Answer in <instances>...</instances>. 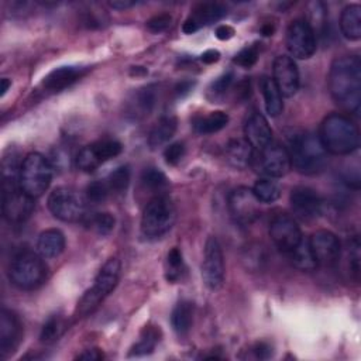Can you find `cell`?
Segmentation results:
<instances>
[{
    "label": "cell",
    "instance_id": "cell-37",
    "mask_svg": "<svg viewBox=\"0 0 361 361\" xmlns=\"http://www.w3.org/2000/svg\"><path fill=\"white\" fill-rule=\"evenodd\" d=\"M166 265H168V271H166V279L171 281V282H175L180 278V274H182V265H183V261H182V252L179 248L173 247L168 255H166Z\"/></svg>",
    "mask_w": 361,
    "mask_h": 361
},
{
    "label": "cell",
    "instance_id": "cell-14",
    "mask_svg": "<svg viewBox=\"0 0 361 361\" xmlns=\"http://www.w3.org/2000/svg\"><path fill=\"white\" fill-rule=\"evenodd\" d=\"M292 168L288 149L279 144H268L259 149L257 158V171L267 178L285 176Z\"/></svg>",
    "mask_w": 361,
    "mask_h": 361
},
{
    "label": "cell",
    "instance_id": "cell-32",
    "mask_svg": "<svg viewBox=\"0 0 361 361\" xmlns=\"http://www.w3.org/2000/svg\"><path fill=\"white\" fill-rule=\"evenodd\" d=\"M159 341V330L155 327H145L141 333L140 340L131 347L130 357H140L151 354Z\"/></svg>",
    "mask_w": 361,
    "mask_h": 361
},
{
    "label": "cell",
    "instance_id": "cell-44",
    "mask_svg": "<svg viewBox=\"0 0 361 361\" xmlns=\"http://www.w3.org/2000/svg\"><path fill=\"white\" fill-rule=\"evenodd\" d=\"M185 152L186 149L182 142H173L165 148L164 158L169 165H176L182 161V158L185 157Z\"/></svg>",
    "mask_w": 361,
    "mask_h": 361
},
{
    "label": "cell",
    "instance_id": "cell-5",
    "mask_svg": "<svg viewBox=\"0 0 361 361\" xmlns=\"http://www.w3.org/2000/svg\"><path fill=\"white\" fill-rule=\"evenodd\" d=\"M39 254L32 251L18 252L8 268L10 282L18 289L31 290L42 285L47 278V265Z\"/></svg>",
    "mask_w": 361,
    "mask_h": 361
},
{
    "label": "cell",
    "instance_id": "cell-46",
    "mask_svg": "<svg viewBox=\"0 0 361 361\" xmlns=\"http://www.w3.org/2000/svg\"><path fill=\"white\" fill-rule=\"evenodd\" d=\"M348 251H350V259H348L350 271L355 278H358V274H360V241L357 237H354L350 241Z\"/></svg>",
    "mask_w": 361,
    "mask_h": 361
},
{
    "label": "cell",
    "instance_id": "cell-35",
    "mask_svg": "<svg viewBox=\"0 0 361 361\" xmlns=\"http://www.w3.org/2000/svg\"><path fill=\"white\" fill-rule=\"evenodd\" d=\"M107 185L110 192L124 193L130 185V168L127 165H121L114 169L107 178Z\"/></svg>",
    "mask_w": 361,
    "mask_h": 361
},
{
    "label": "cell",
    "instance_id": "cell-29",
    "mask_svg": "<svg viewBox=\"0 0 361 361\" xmlns=\"http://www.w3.org/2000/svg\"><path fill=\"white\" fill-rule=\"evenodd\" d=\"M288 254H289V258H290V262L293 264V267L300 271H313L317 267V262L313 257L309 241H306L303 238Z\"/></svg>",
    "mask_w": 361,
    "mask_h": 361
},
{
    "label": "cell",
    "instance_id": "cell-11",
    "mask_svg": "<svg viewBox=\"0 0 361 361\" xmlns=\"http://www.w3.org/2000/svg\"><path fill=\"white\" fill-rule=\"evenodd\" d=\"M228 212L234 223L250 226L259 217V202L252 189L240 186L228 195Z\"/></svg>",
    "mask_w": 361,
    "mask_h": 361
},
{
    "label": "cell",
    "instance_id": "cell-28",
    "mask_svg": "<svg viewBox=\"0 0 361 361\" xmlns=\"http://www.w3.org/2000/svg\"><path fill=\"white\" fill-rule=\"evenodd\" d=\"M171 323L179 336L188 334L193 323V303L189 300H180L172 310Z\"/></svg>",
    "mask_w": 361,
    "mask_h": 361
},
{
    "label": "cell",
    "instance_id": "cell-20",
    "mask_svg": "<svg viewBox=\"0 0 361 361\" xmlns=\"http://www.w3.org/2000/svg\"><path fill=\"white\" fill-rule=\"evenodd\" d=\"M245 141L254 148V149H262L272 141V130L267 121V118L259 114L254 113L248 117L244 127Z\"/></svg>",
    "mask_w": 361,
    "mask_h": 361
},
{
    "label": "cell",
    "instance_id": "cell-9",
    "mask_svg": "<svg viewBox=\"0 0 361 361\" xmlns=\"http://www.w3.org/2000/svg\"><path fill=\"white\" fill-rule=\"evenodd\" d=\"M48 209L54 217L62 221H79L85 216V200L73 189L59 186L48 196Z\"/></svg>",
    "mask_w": 361,
    "mask_h": 361
},
{
    "label": "cell",
    "instance_id": "cell-40",
    "mask_svg": "<svg viewBox=\"0 0 361 361\" xmlns=\"http://www.w3.org/2000/svg\"><path fill=\"white\" fill-rule=\"evenodd\" d=\"M110 193L109 185L104 180H93L86 188V199L94 204L103 203Z\"/></svg>",
    "mask_w": 361,
    "mask_h": 361
},
{
    "label": "cell",
    "instance_id": "cell-41",
    "mask_svg": "<svg viewBox=\"0 0 361 361\" xmlns=\"http://www.w3.org/2000/svg\"><path fill=\"white\" fill-rule=\"evenodd\" d=\"M92 227L96 230L97 234L100 235H107L113 231L114 224H116V219L111 213L103 212V213H96L92 217Z\"/></svg>",
    "mask_w": 361,
    "mask_h": 361
},
{
    "label": "cell",
    "instance_id": "cell-13",
    "mask_svg": "<svg viewBox=\"0 0 361 361\" xmlns=\"http://www.w3.org/2000/svg\"><path fill=\"white\" fill-rule=\"evenodd\" d=\"M269 235L276 248L286 254L302 240V233L296 220L286 213H278L272 217L269 223Z\"/></svg>",
    "mask_w": 361,
    "mask_h": 361
},
{
    "label": "cell",
    "instance_id": "cell-36",
    "mask_svg": "<svg viewBox=\"0 0 361 361\" xmlns=\"http://www.w3.org/2000/svg\"><path fill=\"white\" fill-rule=\"evenodd\" d=\"M141 182L145 188L151 190H161L168 186V179L165 173L154 166L145 168L141 173Z\"/></svg>",
    "mask_w": 361,
    "mask_h": 361
},
{
    "label": "cell",
    "instance_id": "cell-52",
    "mask_svg": "<svg viewBox=\"0 0 361 361\" xmlns=\"http://www.w3.org/2000/svg\"><path fill=\"white\" fill-rule=\"evenodd\" d=\"M192 85H193V83H190V82H182V83H179V85L175 87V93H176L178 96H183L185 93H188V92L192 89Z\"/></svg>",
    "mask_w": 361,
    "mask_h": 361
},
{
    "label": "cell",
    "instance_id": "cell-39",
    "mask_svg": "<svg viewBox=\"0 0 361 361\" xmlns=\"http://www.w3.org/2000/svg\"><path fill=\"white\" fill-rule=\"evenodd\" d=\"M102 164L99 162V159L94 157L90 145L83 147L78 155H76V166L83 171V172H93L94 169H97Z\"/></svg>",
    "mask_w": 361,
    "mask_h": 361
},
{
    "label": "cell",
    "instance_id": "cell-33",
    "mask_svg": "<svg viewBox=\"0 0 361 361\" xmlns=\"http://www.w3.org/2000/svg\"><path fill=\"white\" fill-rule=\"evenodd\" d=\"M90 148H92L94 157L99 159V162L103 164V162L117 157L121 152L123 145L116 140H100V141L90 144Z\"/></svg>",
    "mask_w": 361,
    "mask_h": 361
},
{
    "label": "cell",
    "instance_id": "cell-43",
    "mask_svg": "<svg viewBox=\"0 0 361 361\" xmlns=\"http://www.w3.org/2000/svg\"><path fill=\"white\" fill-rule=\"evenodd\" d=\"M258 45H247L244 47L235 56H234V63H237L241 68H251L255 65L258 59Z\"/></svg>",
    "mask_w": 361,
    "mask_h": 361
},
{
    "label": "cell",
    "instance_id": "cell-19",
    "mask_svg": "<svg viewBox=\"0 0 361 361\" xmlns=\"http://www.w3.org/2000/svg\"><path fill=\"white\" fill-rule=\"evenodd\" d=\"M23 327L18 317L7 310L1 309L0 312V355L7 357L14 353L21 340Z\"/></svg>",
    "mask_w": 361,
    "mask_h": 361
},
{
    "label": "cell",
    "instance_id": "cell-22",
    "mask_svg": "<svg viewBox=\"0 0 361 361\" xmlns=\"http://www.w3.org/2000/svg\"><path fill=\"white\" fill-rule=\"evenodd\" d=\"M37 250H38V254L45 259L59 257L65 250L63 233L58 228H48L42 231L37 241Z\"/></svg>",
    "mask_w": 361,
    "mask_h": 361
},
{
    "label": "cell",
    "instance_id": "cell-51",
    "mask_svg": "<svg viewBox=\"0 0 361 361\" xmlns=\"http://www.w3.org/2000/svg\"><path fill=\"white\" fill-rule=\"evenodd\" d=\"M109 6H110V7H113V8H117V10H124V8H128V7L135 6V1L117 0V1H110V3H109Z\"/></svg>",
    "mask_w": 361,
    "mask_h": 361
},
{
    "label": "cell",
    "instance_id": "cell-45",
    "mask_svg": "<svg viewBox=\"0 0 361 361\" xmlns=\"http://www.w3.org/2000/svg\"><path fill=\"white\" fill-rule=\"evenodd\" d=\"M171 21H172V17L166 13L164 14H158V16H154L151 17L148 21H147V28L154 32V34H158V32H162L165 31L169 25H171Z\"/></svg>",
    "mask_w": 361,
    "mask_h": 361
},
{
    "label": "cell",
    "instance_id": "cell-55",
    "mask_svg": "<svg viewBox=\"0 0 361 361\" xmlns=\"http://www.w3.org/2000/svg\"><path fill=\"white\" fill-rule=\"evenodd\" d=\"M147 69L142 66H133L131 69V75H145Z\"/></svg>",
    "mask_w": 361,
    "mask_h": 361
},
{
    "label": "cell",
    "instance_id": "cell-8",
    "mask_svg": "<svg viewBox=\"0 0 361 361\" xmlns=\"http://www.w3.org/2000/svg\"><path fill=\"white\" fill-rule=\"evenodd\" d=\"M1 207L7 221L24 223L34 212V197L21 189L20 179H4Z\"/></svg>",
    "mask_w": 361,
    "mask_h": 361
},
{
    "label": "cell",
    "instance_id": "cell-18",
    "mask_svg": "<svg viewBox=\"0 0 361 361\" xmlns=\"http://www.w3.org/2000/svg\"><path fill=\"white\" fill-rule=\"evenodd\" d=\"M226 13V7L220 3H200L192 10L190 16L183 23L182 30L185 34H193L202 27L219 21Z\"/></svg>",
    "mask_w": 361,
    "mask_h": 361
},
{
    "label": "cell",
    "instance_id": "cell-21",
    "mask_svg": "<svg viewBox=\"0 0 361 361\" xmlns=\"http://www.w3.org/2000/svg\"><path fill=\"white\" fill-rule=\"evenodd\" d=\"M85 73L86 68L83 66H59L44 78L42 85L48 92H61L80 79Z\"/></svg>",
    "mask_w": 361,
    "mask_h": 361
},
{
    "label": "cell",
    "instance_id": "cell-23",
    "mask_svg": "<svg viewBox=\"0 0 361 361\" xmlns=\"http://www.w3.org/2000/svg\"><path fill=\"white\" fill-rule=\"evenodd\" d=\"M254 157V148L245 140H231L226 147L227 162L237 168L245 169Z\"/></svg>",
    "mask_w": 361,
    "mask_h": 361
},
{
    "label": "cell",
    "instance_id": "cell-50",
    "mask_svg": "<svg viewBox=\"0 0 361 361\" xmlns=\"http://www.w3.org/2000/svg\"><path fill=\"white\" fill-rule=\"evenodd\" d=\"M200 59H202L203 63H207V65L214 63V62H217L220 59V52L217 49H207V51H204L202 54Z\"/></svg>",
    "mask_w": 361,
    "mask_h": 361
},
{
    "label": "cell",
    "instance_id": "cell-42",
    "mask_svg": "<svg viewBox=\"0 0 361 361\" xmlns=\"http://www.w3.org/2000/svg\"><path fill=\"white\" fill-rule=\"evenodd\" d=\"M154 104H155V90L152 86L144 87L135 94V109L140 110L142 114L145 113L148 114V111H151Z\"/></svg>",
    "mask_w": 361,
    "mask_h": 361
},
{
    "label": "cell",
    "instance_id": "cell-38",
    "mask_svg": "<svg viewBox=\"0 0 361 361\" xmlns=\"http://www.w3.org/2000/svg\"><path fill=\"white\" fill-rule=\"evenodd\" d=\"M233 79H234L233 72H226L221 76H219L217 79H214L209 87V93H207L210 100H217V99L223 97L226 94V92L230 89Z\"/></svg>",
    "mask_w": 361,
    "mask_h": 361
},
{
    "label": "cell",
    "instance_id": "cell-15",
    "mask_svg": "<svg viewBox=\"0 0 361 361\" xmlns=\"http://www.w3.org/2000/svg\"><path fill=\"white\" fill-rule=\"evenodd\" d=\"M310 250L317 265L333 267L341 255V244L338 237L329 230H317L309 240Z\"/></svg>",
    "mask_w": 361,
    "mask_h": 361
},
{
    "label": "cell",
    "instance_id": "cell-34",
    "mask_svg": "<svg viewBox=\"0 0 361 361\" xmlns=\"http://www.w3.org/2000/svg\"><path fill=\"white\" fill-rule=\"evenodd\" d=\"M309 21L307 24L312 27L314 35L317 32L323 34L327 25V13L326 7L322 1H312L309 3Z\"/></svg>",
    "mask_w": 361,
    "mask_h": 361
},
{
    "label": "cell",
    "instance_id": "cell-53",
    "mask_svg": "<svg viewBox=\"0 0 361 361\" xmlns=\"http://www.w3.org/2000/svg\"><path fill=\"white\" fill-rule=\"evenodd\" d=\"M274 31H275V27H274L272 24H265V25L261 28V32H262V35H265V37L272 35Z\"/></svg>",
    "mask_w": 361,
    "mask_h": 361
},
{
    "label": "cell",
    "instance_id": "cell-48",
    "mask_svg": "<svg viewBox=\"0 0 361 361\" xmlns=\"http://www.w3.org/2000/svg\"><path fill=\"white\" fill-rule=\"evenodd\" d=\"M216 37L220 39V41H227V39H230V38H233V35H234V28L233 27H230V25H227V24H221V25H219L217 28H216Z\"/></svg>",
    "mask_w": 361,
    "mask_h": 361
},
{
    "label": "cell",
    "instance_id": "cell-49",
    "mask_svg": "<svg viewBox=\"0 0 361 361\" xmlns=\"http://www.w3.org/2000/svg\"><path fill=\"white\" fill-rule=\"evenodd\" d=\"M78 360H87V361H96V360H100L103 358V354L97 350V348H89V350H85L83 353H80L78 357Z\"/></svg>",
    "mask_w": 361,
    "mask_h": 361
},
{
    "label": "cell",
    "instance_id": "cell-1",
    "mask_svg": "<svg viewBox=\"0 0 361 361\" xmlns=\"http://www.w3.org/2000/svg\"><path fill=\"white\" fill-rule=\"evenodd\" d=\"M327 85L336 104L345 111L358 113L361 106V59L357 55L336 58L330 65Z\"/></svg>",
    "mask_w": 361,
    "mask_h": 361
},
{
    "label": "cell",
    "instance_id": "cell-12",
    "mask_svg": "<svg viewBox=\"0 0 361 361\" xmlns=\"http://www.w3.org/2000/svg\"><path fill=\"white\" fill-rule=\"evenodd\" d=\"M316 35L306 20H293L286 30V48L298 59H309L316 52Z\"/></svg>",
    "mask_w": 361,
    "mask_h": 361
},
{
    "label": "cell",
    "instance_id": "cell-24",
    "mask_svg": "<svg viewBox=\"0 0 361 361\" xmlns=\"http://www.w3.org/2000/svg\"><path fill=\"white\" fill-rule=\"evenodd\" d=\"M340 28L343 35L350 41L361 38V7L358 4L344 7L340 16Z\"/></svg>",
    "mask_w": 361,
    "mask_h": 361
},
{
    "label": "cell",
    "instance_id": "cell-3",
    "mask_svg": "<svg viewBox=\"0 0 361 361\" xmlns=\"http://www.w3.org/2000/svg\"><path fill=\"white\" fill-rule=\"evenodd\" d=\"M319 140L326 152L348 155L360 147V131L347 116L333 113L322 121Z\"/></svg>",
    "mask_w": 361,
    "mask_h": 361
},
{
    "label": "cell",
    "instance_id": "cell-47",
    "mask_svg": "<svg viewBox=\"0 0 361 361\" xmlns=\"http://www.w3.org/2000/svg\"><path fill=\"white\" fill-rule=\"evenodd\" d=\"M252 351H254L255 357L259 358V360H265V358L271 357V354H272L271 345H269L268 343H264V341L257 343V344L252 347Z\"/></svg>",
    "mask_w": 361,
    "mask_h": 361
},
{
    "label": "cell",
    "instance_id": "cell-7",
    "mask_svg": "<svg viewBox=\"0 0 361 361\" xmlns=\"http://www.w3.org/2000/svg\"><path fill=\"white\" fill-rule=\"evenodd\" d=\"M52 179V166L39 152L28 154L21 162L20 186L31 197L42 196L49 188Z\"/></svg>",
    "mask_w": 361,
    "mask_h": 361
},
{
    "label": "cell",
    "instance_id": "cell-4",
    "mask_svg": "<svg viewBox=\"0 0 361 361\" xmlns=\"http://www.w3.org/2000/svg\"><path fill=\"white\" fill-rule=\"evenodd\" d=\"M120 271L121 264L118 258H109L104 262L97 272L92 288H89L78 302L75 309L76 317H86L99 307V305L116 289L120 279Z\"/></svg>",
    "mask_w": 361,
    "mask_h": 361
},
{
    "label": "cell",
    "instance_id": "cell-17",
    "mask_svg": "<svg viewBox=\"0 0 361 361\" xmlns=\"http://www.w3.org/2000/svg\"><path fill=\"white\" fill-rule=\"evenodd\" d=\"M289 202L293 213L302 220H313L322 214L323 202L319 193L307 186H296L292 189Z\"/></svg>",
    "mask_w": 361,
    "mask_h": 361
},
{
    "label": "cell",
    "instance_id": "cell-10",
    "mask_svg": "<svg viewBox=\"0 0 361 361\" xmlns=\"http://www.w3.org/2000/svg\"><path fill=\"white\" fill-rule=\"evenodd\" d=\"M202 278L207 289L219 290L224 283V258L220 243L210 235L204 244Z\"/></svg>",
    "mask_w": 361,
    "mask_h": 361
},
{
    "label": "cell",
    "instance_id": "cell-31",
    "mask_svg": "<svg viewBox=\"0 0 361 361\" xmlns=\"http://www.w3.org/2000/svg\"><path fill=\"white\" fill-rule=\"evenodd\" d=\"M66 330V320L61 314H52L48 317V320L44 323L41 333H39V340L41 343L51 344L55 343L56 340L61 338V336Z\"/></svg>",
    "mask_w": 361,
    "mask_h": 361
},
{
    "label": "cell",
    "instance_id": "cell-16",
    "mask_svg": "<svg viewBox=\"0 0 361 361\" xmlns=\"http://www.w3.org/2000/svg\"><path fill=\"white\" fill-rule=\"evenodd\" d=\"M274 83L285 97H292L299 90L300 79L295 61L290 56L279 55L274 61Z\"/></svg>",
    "mask_w": 361,
    "mask_h": 361
},
{
    "label": "cell",
    "instance_id": "cell-6",
    "mask_svg": "<svg viewBox=\"0 0 361 361\" xmlns=\"http://www.w3.org/2000/svg\"><path fill=\"white\" fill-rule=\"evenodd\" d=\"M176 219L172 200L168 196L158 195L144 207L141 217V233L147 238H159L166 234Z\"/></svg>",
    "mask_w": 361,
    "mask_h": 361
},
{
    "label": "cell",
    "instance_id": "cell-2",
    "mask_svg": "<svg viewBox=\"0 0 361 361\" xmlns=\"http://www.w3.org/2000/svg\"><path fill=\"white\" fill-rule=\"evenodd\" d=\"M288 154L292 166L303 175L323 172L327 164V152L317 135L296 130L288 135Z\"/></svg>",
    "mask_w": 361,
    "mask_h": 361
},
{
    "label": "cell",
    "instance_id": "cell-27",
    "mask_svg": "<svg viewBox=\"0 0 361 361\" xmlns=\"http://www.w3.org/2000/svg\"><path fill=\"white\" fill-rule=\"evenodd\" d=\"M227 124L228 114L221 110L210 111L204 116H197L192 121V126L197 134H213L223 130Z\"/></svg>",
    "mask_w": 361,
    "mask_h": 361
},
{
    "label": "cell",
    "instance_id": "cell-30",
    "mask_svg": "<svg viewBox=\"0 0 361 361\" xmlns=\"http://www.w3.org/2000/svg\"><path fill=\"white\" fill-rule=\"evenodd\" d=\"M252 193L259 203H272L281 196V186L274 178L258 179L252 186Z\"/></svg>",
    "mask_w": 361,
    "mask_h": 361
},
{
    "label": "cell",
    "instance_id": "cell-54",
    "mask_svg": "<svg viewBox=\"0 0 361 361\" xmlns=\"http://www.w3.org/2000/svg\"><path fill=\"white\" fill-rule=\"evenodd\" d=\"M10 86H11V82H10L7 78H3V79H1V89H0V94H1V96H4Z\"/></svg>",
    "mask_w": 361,
    "mask_h": 361
},
{
    "label": "cell",
    "instance_id": "cell-25",
    "mask_svg": "<svg viewBox=\"0 0 361 361\" xmlns=\"http://www.w3.org/2000/svg\"><path fill=\"white\" fill-rule=\"evenodd\" d=\"M176 131V118L172 116H164L152 127L148 135V145L151 149H157L166 144Z\"/></svg>",
    "mask_w": 361,
    "mask_h": 361
},
{
    "label": "cell",
    "instance_id": "cell-26",
    "mask_svg": "<svg viewBox=\"0 0 361 361\" xmlns=\"http://www.w3.org/2000/svg\"><path fill=\"white\" fill-rule=\"evenodd\" d=\"M259 89H261L262 97H264V104H265L267 113L271 117L279 116L283 110V102H282V94L278 90L274 80L268 76H264L259 80Z\"/></svg>",
    "mask_w": 361,
    "mask_h": 361
}]
</instances>
